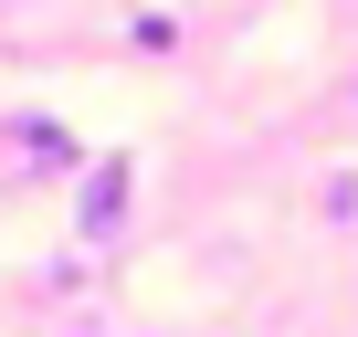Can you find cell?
Returning a JSON list of instances; mask_svg holds the SVG:
<instances>
[{
    "label": "cell",
    "mask_w": 358,
    "mask_h": 337,
    "mask_svg": "<svg viewBox=\"0 0 358 337\" xmlns=\"http://www.w3.org/2000/svg\"><path fill=\"white\" fill-rule=\"evenodd\" d=\"M127 190H137V168H127V158H106L95 180H85V201H74V222H85V243H106V232L127 222Z\"/></svg>",
    "instance_id": "6da1fadb"
},
{
    "label": "cell",
    "mask_w": 358,
    "mask_h": 337,
    "mask_svg": "<svg viewBox=\"0 0 358 337\" xmlns=\"http://www.w3.org/2000/svg\"><path fill=\"white\" fill-rule=\"evenodd\" d=\"M22 148H32V168H43V180H64V168H85V148H74V137H64L53 116H32V127H22Z\"/></svg>",
    "instance_id": "7a4b0ae2"
},
{
    "label": "cell",
    "mask_w": 358,
    "mask_h": 337,
    "mask_svg": "<svg viewBox=\"0 0 358 337\" xmlns=\"http://www.w3.org/2000/svg\"><path fill=\"white\" fill-rule=\"evenodd\" d=\"M127 43H137V53H169V43H179V22H169V11H137V22H127Z\"/></svg>",
    "instance_id": "3957f363"
}]
</instances>
